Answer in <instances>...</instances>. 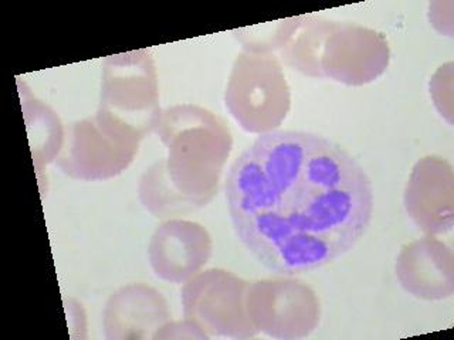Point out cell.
Instances as JSON below:
<instances>
[{"label": "cell", "instance_id": "7", "mask_svg": "<svg viewBox=\"0 0 454 340\" xmlns=\"http://www.w3.org/2000/svg\"><path fill=\"white\" fill-rule=\"evenodd\" d=\"M142 141L137 132L108 127L92 115L71 125L54 163L75 181H108L129 167Z\"/></svg>", "mask_w": 454, "mask_h": 340}, {"label": "cell", "instance_id": "16", "mask_svg": "<svg viewBox=\"0 0 454 340\" xmlns=\"http://www.w3.org/2000/svg\"><path fill=\"white\" fill-rule=\"evenodd\" d=\"M209 340L195 322L184 318V321H169L155 333L153 340Z\"/></svg>", "mask_w": 454, "mask_h": 340}, {"label": "cell", "instance_id": "9", "mask_svg": "<svg viewBox=\"0 0 454 340\" xmlns=\"http://www.w3.org/2000/svg\"><path fill=\"white\" fill-rule=\"evenodd\" d=\"M404 210L426 236L450 233L454 226V170L442 156H423L404 188Z\"/></svg>", "mask_w": 454, "mask_h": 340}, {"label": "cell", "instance_id": "4", "mask_svg": "<svg viewBox=\"0 0 454 340\" xmlns=\"http://www.w3.org/2000/svg\"><path fill=\"white\" fill-rule=\"evenodd\" d=\"M224 104L248 134L277 131L291 110V91L276 54L241 50L234 58Z\"/></svg>", "mask_w": 454, "mask_h": 340}, {"label": "cell", "instance_id": "13", "mask_svg": "<svg viewBox=\"0 0 454 340\" xmlns=\"http://www.w3.org/2000/svg\"><path fill=\"white\" fill-rule=\"evenodd\" d=\"M333 25L335 20L314 13L284 19L278 58L305 77L324 78L321 61Z\"/></svg>", "mask_w": 454, "mask_h": 340}, {"label": "cell", "instance_id": "6", "mask_svg": "<svg viewBox=\"0 0 454 340\" xmlns=\"http://www.w3.org/2000/svg\"><path fill=\"white\" fill-rule=\"evenodd\" d=\"M247 313L257 332L273 339L300 340L318 329L321 302L297 276H271L248 285Z\"/></svg>", "mask_w": 454, "mask_h": 340}, {"label": "cell", "instance_id": "8", "mask_svg": "<svg viewBox=\"0 0 454 340\" xmlns=\"http://www.w3.org/2000/svg\"><path fill=\"white\" fill-rule=\"evenodd\" d=\"M390 46L383 33L354 21H335L324 49V78L349 87L371 84L387 70Z\"/></svg>", "mask_w": 454, "mask_h": 340}, {"label": "cell", "instance_id": "14", "mask_svg": "<svg viewBox=\"0 0 454 340\" xmlns=\"http://www.w3.org/2000/svg\"><path fill=\"white\" fill-rule=\"evenodd\" d=\"M18 85L33 163L37 176H40L44 166L56 162L60 155L66 141V129L59 115L47 104L33 96L32 89H28L25 81L18 80Z\"/></svg>", "mask_w": 454, "mask_h": 340}, {"label": "cell", "instance_id": "2", "mask_svg": "<svg viewBox=\"0 0 454 340\" xmlns=\"http://www.w3.org/2000/svg\"><path fill=\"white\" fill-rule=\"evenodd\" d=\"M153 132L168 155L142 174V205L165 220L206 207L233 148L226 122L202 106L179 104L160 111Z\"/></svg>", "mask_w": 454, "mask_h": 340}, {"label": "cell", "instance_id": "3", "mask_svg": "<svg viewBox=\"0 0 454 340\" xmlns=\"http://www.w3.org/2000/svg\"><path fill=\"white\" fill-rule=\"evenodd\" d=\"M160 111V80L151 51L142 49L106 57L94 115L104 124L146 138L155 129Z\"/></svg>", "mask_w": 454, "mask_h": 340}, {"label": "cell", "instance_id": "11", "mask_svg": "<svg viewBox=\"0 0 454 340\" xmlns=\"http://www.w3.org/2000/svg\"><path fill=\"white\" fill-rule=\"evenodd\" d=\"M395 274L409 295L422 301H444L454 294V252L434 236L402 245Z\"/></svg>", "mask_w": 454, "mask_h": 340}, {"label": "cell", "instance_id": "17", "mask_svg": "<svg viewBox=\"0 0 454 340\" xmlns=\"http://www.w3.org/2000/svg\"><path fill=\"white\" fill-rule=\"evenodd\" d=\"M64 309L67 313V322L70 326L71 339H87V313L82 302L74 298L64 299Z\"/></svg>", "mask_w": 454, "mask_h": 340}, {"label": "cell", "instance_id": "10", "mask_svg": "<svg viewBox=\"0 0 454 340\" xmlns=\"http://www.w3.org/2000/svg\"><path fill=\"white\" fill-rule=\"evenodd\" d=\"M213 252L209 231L198 221L163 220L148 243V261L156 278L184 283L203 271Z\"/></svg>", "mask_w": 454, "mask_h": 340}, {"label": "cell", "instance_id": "18", "mask_svg": "<svg viewBox=\"0 0 454 340\" xmlns=\"http://www.w3.org/2000/svg\"><path fill=\"white\" fill-rule=\"evenodd\" d=\"M429 19L437 32L453 37V2H447L444 13H442V2L430 4Z\"/></svg>", "mask_w": 454, "mask_h": 340}, {"label": "cell", "instance_id": "5", "mask_svg": "<svg viewBox=\"0 0 454 340\" xmlns=\"http://www.w3.org/2000/svg\"><path fill=\"white\" fill-rule=\"evenodd\" d=\"M250 282L223 268L200 271L182 287L184 318L212 337L246 340L257 336L247 313Z\"/></svg>", "mask_w": 454, "mask_h": 340}, {"label": "cell", "instance_id": "12", "mask_svg": "<svg viewBox=\"0 0 454 340\" xmlns=\"http://www.w3.org/2000/svg\"><path fill=\"white\" fill-rule=\"evenodd\" d=\"M170 318L169 305L162 292L145 282L127 283L118 288L104 306V337L106 340L153 339Z\"/></svg>", "mask_w": 454, "mask_h": 340}, {"label": "cell", "instance_id": "1", "mask_svg": "<svg viewBox=\"0 0 454 340\" xmlns=\"http://www.w3.org/2000/svg\"><path fill=\"white\" fill-rule=\"evenodd\" d=\"M234 233L264 268L298 275L351 251L372 221L373 188L347 149L323 135H259L227 174Z\"/></svg>", "mask_w": 454, "mask_h": 340}, {"label": "cell", "instance_id": "15", "mask_svg": "<svg viewBox=\"0 0 454 340\" xmlns=\"http://www.w3.org/2000/svg\"><path fill=\"white\" fill-rule=\"evenodd\" d=\"M453 61L443 64L437 68L430 80V97L436 106L440 115L447 120V124L453 125Z\"/></svg>", "mask_w": 454, "mask_h": 340}]
</instances>
